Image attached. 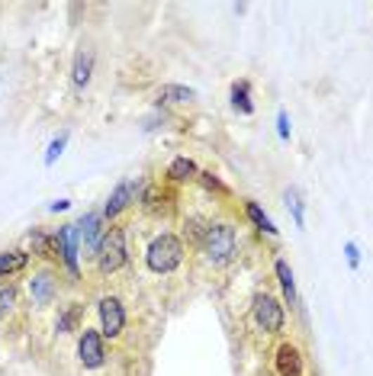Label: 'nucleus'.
Returning <instances> with one entry per match:
<instances>
[{"label": "nucleus", "instance_id": "nucleus-1", "mask_svg": "<svg viewBox=\"0 0 373 376\" xmlns=\"http://www.w3.org/2000/svg\"><path fill=\"white\" fill-rule=\"evenodd\" d=\"M203 254L209 264L222 267V264H229L238 251V235L229 222H216V226H206V235H203Z\"/></svg>", "mask_w": 373, "mask_h": 376}, {"label": "nucleus", "instance_id": "nucleus-2", "mask_svg": "<svg viewBox=\"0 0 373 376\" xmlns=\"http://www.w3.org/2000/svg\"><path fill=\"white\" fill-rule=\"evenodd\" d=\"M145 257H148V267H152L155 273H171V271H177L183 261V245L177 235L164 232L148 245V254Z\"/></svg>", "mask_w": 373, "mask_h": 376}, {"label": "nucleus", "instance_id": "nucleus-3", "mask_svg": "<svg viewBox=\"0 0 373 376\" xmlns=\"http://www.w3.org/2000/svg\"><path fill=\"white\" fill-rule=\"evenodd\" d=\"M97 267L100 273H116L126 264V232L122 228H110V232H103V238H100V248H97Z\"/></svg>", "mask_w": 373, "mask_h": 376}, {"label": "nucleus", "instance_id": "nucleus-4", "mask_svg": "<svg viewBox=\"0 0 373 376\" xmlns=\"http://www.w3.org/2000/svg\"><path fill=\"white\" fill-rule=\"evenodd\" d=\"M55 241V257L65 261L71 280H77V254H81V235H77V226H61L58 232L52 235Z\"/></svg>", "mask_w": 373, "mask_h": 376}, {"label": "nucleus", "instance_id": "nucleus-5", "mask_svg": "<svg viewBox=\"0 0 373 376\" xmlns=\"http://www.w3.org/2000/svg\"><path fill=\"white\" fill-rule=\"evenodd\" d=\"M77 357H81V363H84L87 370L103 367V361H107V351H103V335H100V331H93V328L81 331V338H77Z\"/></svg>", "mask_w": 373, "mask_h": 376}, {"label": "nucleus", "instance_id": "nucleus-6", "mask_svg": "<svg viewBox=\"0 0 373 376\" xmlns=\"http://www.w3.org/2000/svg\"><path fill=\"white\" fill-rule=\"evenodd\" d=\"M138 193H142V177H126V181L110 193L107 206H103V219H116L129 203H136Z\"/></svg>", "mask_w": 373, "mask_h": 376}, {"label": "nucleus", "instance_id": "nucleus-7", "mask_svg": "<svg viewBox=\"0 0 373 376\" xmlns=\"http://www.w3.org/2000/svg\"><path fill=\"white\" fill-rule=\"evenodd\" d=\"M254 325L261 331H280L283 328V306L274 299V296L261 293L254 299Z\"/></svg>", "mask_w": 373, "mask_h": 376}, {"label": "nucleus", "instance_id": "nucleus-8", "mask_svg": "<svg viewBox=\"0 0 373 376\" xmlns=\"http://www.w3.org/2000/svg\"><path fill=\"white\" fill-rule=\"evenodd\" d=\"M126 328V312H122V302L116 296H103L100 299V335L116 338Z\"/></svg>", "mask_w": 373, "mask_h": 376}, {"label": "nucleus", "instance_id": "nucleus-9", "mask_svg": "<svg viewBox=\"0 0 373 376\" xmlns=\"http://www.w3.org/2000/svg\"><path fill=\"white\" fill-rule=\"evenodd\" d=\"M100 222H103V216L100 212H87V216H81L74 222L77 226V235H81V241H84V251L87 254H97V248H100Z\"/></svg>", "mask_w": 373, "mask_h": 376}, {"label": "nucleus", "instance_id": "nucleus-10", "mask_svg": "<svg viewBox=\"0 0 373 376\" xmlns=\"http://www.w3.org/2000/svg\"><path fill=\"white\" fill-rule=\"evenodd\" d=\"M55 290H58V283H55V277L48 271L32 273L30 296H32V302H36V306H48V302H52V296H55Z\"/></svg>", "mask_w": 373, "mask_h": 376}, {"label": "nucleus", "instance_id": "nucleus-11", "mask_svg": "<svg viewBox=\"0 0 373 376\" xmlns=\"http://www.w3.org/2000/svg\"><path fill=\"white\" fill-rule=\"evenodd\" d=\"M277 373L280 376H303V354L293 344H283L277 351Z\"/></svg>", "mask_w": 373, "mask_h": 376}, {"label": "nucleus", "instance_id": "nucleus-12", "mask_svg": "<svg viewBox=\"0 0 373 376\" xmlns=\"http://www.w3.org/2000/svg\"><path fill=\"white\" fill-rule=\"evenodd\" d=\"M277 271V280H280V290H283V299L289 302V306H299V296H296V280H293V271H289L287 261H277L274 264Z\"/></svg>", "mask_w": 373, "mask_h": 376}, {"label": "nucleus", "instance_id": "nucleus-13", "mask_svg": "<svg viewBox=\"0 0 373 376\" xmlns=\"http://www.w3.org/2000/svg\"><path fill=\"white\" fill-rule=\"evenodd\" d=\"M91 71H93V52L91 48H81L74 58V87H87Z\"/></svg>", "mask_w": 373, "mask_h": 376}, {"label": "nucleus", "instance_id": "nucleus-14", "mask_svg": "<svg viewBox=\"0 0 373 376\" xmlns=\"http://www.w3.org/2000/svg\"><path fill=\"white\" fill-rule=\"evenodd\" d=\"M26 261H30L26 251H4V254H0V280L10 277V273H16V271H23Z\"/></svg>", "mask_w": 373, "mask_h": 376}, {"label": "nucleus", "instance_id": "nucleus-15", "mask_svg": "<svg viewBox=\"0 0 373 376\" xmlns=\"http://www.w3.org/2000/svg\"><path fill=\"white\" fill-rule=\"evenodd\" d=\"M158 100L161 103H190V100H197V91L181 87V84H168V87H161Z\"/></svg>", "mask_w": 373, "mask_h": 376}, {"label": "nucleus", "instance_id": "nucleus-16", "mask_svg": "<svg viewBox=\"0 0 373 376\" xmlns=\"http://www.w3.org/2000/svg\"><path fill=\"white\" fill-rule=\"evenodd\" d=\"M232 106H235V110H242V113H254L251 84H248V81H235V84H232Z\"/></svg>", "mask_w": 373, "mask_h": 376}, {"label": "nucleus", "instance_id": "nucleus-17", "mask_svg": "<svg viewBox=\"0 0 373 376\" xmlns=\"http://www.w3.org/2000/svg\"><path fill=\"white\" fill-rule=\"evenodd\" d=\"M168 177L171 181H177V183H187V181L197 177V164H193L190 158H174L171 161V167H168Z\"/></svg>", "mask_w": 373, "mask_h": 376}, {"label": "nucleus", "instance_id": "nucleus-18", "mask_svg": "<svg viewBox=\"0 0 373 376\" xmlns=\"http://www.w3.org/2000/svg\"><path fill=\"white\" fill-rule=\"evenodd\" d=\"M81 316H84V306H81V302H71V306L61 312V318H58V325H55V328H58L61 335L77 331V325H81Z\"/></svg>", "mask_w": 373, "mask_h": 376}, {"label": "nucleus", "instance_id": "nucleus-19", "mask_svg": "<svg viewBox=\"0 0 373 376\" xmlns=\"http://www.w3.org/2000/svg\"><path fill=\"white\" fill-rule=\"evenodd\" d=\"M244 212H248V219H251V222L261 228V232H267V235H277V226H274V222H270V216H267V212L261 209V206L254 203V200H248V203H244Z\"/></svg>", "mask_w": 373, "mask_h": 376}, {"label": "nucleus", "instance_id": "nucleus-20", "mask_svg": "<svg viewBox=\"0 0 373 376\" xmlns=\"http://www.w3.org/2000/svg\"><path fill=\"white\" fill-rule=\"evenodd\" d=\"M30 245H32V254H39V257H55V241L48 238L46 232L32 228V232H30Z\"/></svg>", "mask_w": 373, "mask_h": 376}, {"label": "nucleus", "instance_id": "nucleus-21", "mask_svg": "<svg viewBox=\"0 0 373 376\" xmlns=\"http://www.w3.org/2000/svg\"><path fill=\"white\" fill-rule=\"evenodd\" d=\"M142 203L148 212H168L171 209V196L161 193V190H148V193L142 196Z\"/></svg>", "mask_w": 373, "mask_h": 376}, {"label": "nucleus", "instance_id": "nucleus-22", "mask_svg": "<svg viewBox=\"0 0 373 376\" xmlns=\"http://www.w3.org/2000/svg\"><path fill=\"white\" fill-rule=\"evenodd\" d=\"M65 145H68V132H58V136L48 142V151H46V164L52 167L55 161L61 158V151H65Z\"/></svg>", "mask_w": 373, "mask_h": 376}, {"label": "nucleus", "instance_id": "nucleus-23", "mask_svg": "<svg viewBox=\"0 0 373 376\" xmlns=\"http://www.w3.org/2000/svg\"><path fill=\"white\" fill-rule=\"evenodd\" d=\"M16 302V286L13 283H0V318L7 316Z\"/></svg>", "mask_w": 373, "mask_h": 376}, {"label": "nucleus", "instance_id": "nucleus-24", "mask_svg": "<svg viewBox=\"0 0 373 376\" xmlns=\"http://www.w3.org/2000/svg\"><path fill=\"white\" fill-rule=\"evenodd\" d=\"M287 203H289V212H293V222L303 228V200H299V190H287Z\"/></svg>", "mask_w": 373, "mask_h": 376}, {"label": "nucleus", "instance_id": "nucleus-25", "mask_svg": "<svg viewBox=\"0 0 373 376\" xmlns=\"http://www.w3.org/2000/svg\"><path fill=\"white\" fill-rule=\"evenodd\" d=\"M344 254H348L351 271H358V267H360V251H358V245H354V241H348V245H344Z\"/></svg>", "mask_w": 373, "mask_h": 376}, {"label": "nucleus", "instance_id": "nucleus-26", "mask_svg": "<svg viewBox=\"0 0 373 376\" xmlns=\"http://www.w3.org/2000/svg\"><path fill=\"white\" fill-rule=\"evenodd\" d=\"M277 136H280L283 142L289 138V119H287V113H283V110L277 113Z\"/></svg>", "mask_w": 373, "mask_h": 376}, {"label": "nucleus", "instance_id": "nucleus-27", "mask_svg": "<svg viewBox=\"0 0 373 376\" xmlns=\"http://www.w3.org/2000/svg\"><path fill=\"white\" fill-rule=\"evenodd\" d=\"M199 177H203V183H206V187H213V190H225V187H222V183L213 177V174H199Z\"/></svg>", "mask_w": 373, "mask_h": 376}, {"label": "nucleus", "instance_id": "nucleus-28", "mask_svg": "<svg viewBox=\"0 0 373 376\" xmlns=\"http://www.w3.org/2000/svg\"><path fill=\"white\" fill-rule=\"evenodd\" d=\"M68 206H71L68 200H55V203L48 206V209H52V212H65V209H68Z\"/></svg>", "mask_w": 373, "mask_h": 376}]
</instances>
